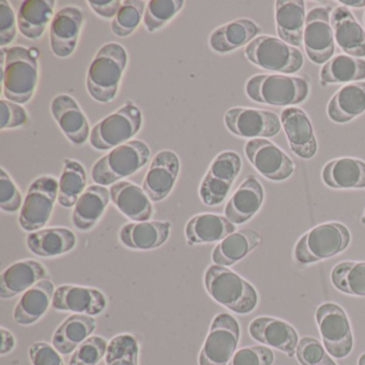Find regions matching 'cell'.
<instances>
[{
  "mask_svg": "<svg viewBox=\"0 0 365 365\" xmlns=\"http://www.w3.org/2000/svg\"><path fill=\"white\" fill-rule=\"evenodd\" d=\"M179 170L180 161L174 151L162 150L155 155L143 182V190L151 202H161L170 195Z\"/></svg>",
  "mask_w": 365,
  "mask_h": 365,
  "instance_id": "16",
  "label": "cell"
},
{
  "mask_svg": "<svg viewBox=\"0 0 365 365\" xmlns=\"http://www.w3.org/2000/svg\"><path fill=\"white\" fill-rule=\"evenodd\" d=\"M61 352L46 341H37L29 347V358L33 365H65Z\"/></svg>",
  "mask_w": 365,
  "mask_h": 365,
  "instance_id": "49",
  "label": "cell"
},
{
  "mask_svg": "<svg viewBox=\"0 0 365 365\" xmlns=\"http://www.w3.org/2000/svg\"><path fill=\"white\" fill-rule=\"evenodd\" d=\"M249 332L258 343L275 348L290 358L296 356L298 333L287 322L273 317H257L250 324Z\"/></svg>",
  "mask_w": 365,
  "mask_h": 365,
  "instance_id": "19",
  "label": "cell"
},
{
  "mask_svg": "<svg viewBox=\"0 0 365 365\" xmlns=\"http://www.w3.org/2000/svg\"><path fill=\"white\" fill-rule=\"evenodd\" d=\"M339 3L343 4V5L347 6V7H365V0H339Z\"/></svg>",
  "mask_w": 365,
  "mask_h": 365,
  "instance_id": "53",
  "label": "cell"
},
{
  "mask_svg": "<svg viewBox=\"0 0 365 365\" xmlns=\"http://www.w3.org/2000/svg\"><path fill=\"white\" fill-rule=\"evenodd\" d=\"M204 282L209 296L234 313L245 315L257 307L258 294L253 285L226 267H208Z\"/></svg>",
  "mask_w": 365,
  "mask_h": 365,
  "instance_id": "2",
  "label": "cell"
},
{
  "mask_svg": "<svg viewBox=\"0 0 365 365\" xmlns=\"http://www.w3.org/2000/svg\"><path fill=\"white\" fill-rule=\"evenodd\" d=\"M127 63V51L123 46L112 42L102 46L87 74V89L91 98L100 103L113 101Z\"/></svg>",
  "mask_w": 365,
  "mask_h": 365,
  "instance_id": "3",
  "label": "cell"
},
{
  "mask_svg": "<svg viewBox=\"0 0 365 365\" xmlns=\"http://www.w3.org/2000/svg\"><path fill=\"white\" fill-rule=\"evenodd\" d=\"M247 61L257 67L283 74L300 71L304 59L302 53L279 38L260 36L247 44L245 50Z\"/></svg>",
  "mask_w": 365,
  "mask_h": 365,
  "instance_id": "7",
  "label": "cell"
},
{
  "mask_svg": "<svg viewBox=\"0 0 365 365\" xmlns=\"http://www.w3.org/2000/svg\"><path fill=\"white\" fill-rule=\"evenodd\" d=\"M0 129H14L22 127L29 120L26 110L20 106L9 100L0 101Z\"/></svg>",
  "mask_w": 365,
  "mask_h": 365,
  "instance_id": "48",
  "label": "cell"
},
{
  "mask_svg": "<svg viewBox=\"0 0 365 365\" xmlns=\"http://www.w3.org/2000/svg\"><path fill=\"white\" fill-rule=\"evenodd\" d=\"M320 365H337L336 363L334 362V361L332 360V359H329V360H327L326 362L322 363V364Z\"/></svg>",
  "mask_w": 365,
  "mask_h": 365,
  "instance_id": "55",
  "label": "cell"
},
{
  "mask_svg": "<svg viewBox=\"0 0 365 365\" xmlns=\"http://www.w3.org/2000/svg\"><path fill=\"white\" fill-rule=\"evenodd\" d=\"M330 7H316L307 14L303 44L312 63L324 65L333 57L334 34L331 25Z\"/></svg>",
  "mask_w": 365,
  "mask_h": 365,
  "instance_id": "13",
  "label": "cell"
},
{
  "mask_svg": "<svg viewBox=\"0 0 365 365\" xmlns=\"http://www.w3.org/2000/svg\"><path fill=\"white\" fill-rule=\"evenodd\" d=\"M20 190L5 168L0 170V208L5 212L14 213L22 206Z\"/></svg>",
  "mask_w": 365,
  "mask_h": 365,
  "instance_id": "47",
  "label": "cell"
},
{
  "mask_svg": "<svg viewBox=\"0 0 365 365\" xmlns=\"http://www.w3.org/2000/svg\"><path fill=\"white\" fill-rule=\"evenodd\" d=\"M296 356L301 365H320L331 358L324 346L318 339L309 336L299 341Z\"/></svg>",
  "mask_w": 365,
  "mask_h": 365,
  "instance_id": "45",
  "label": "cell"
},
{
  "mask_svg": "<svg viewBox=\"0 0 365 365\" xmlns=\"http://www.w3.org/2000/svg\"><path fill=\"white\" fill-rule=\"evenodd\" d=\"M358 365H365V352L361 354L358 360Z\"/></svg>",
  "mask_w": 365,
  "mask_h": 365,
  "instance_id": "54",
  "label": "cell"
},
{
  "mask_svg": "<svg viewBox=\"0 0 365 365\" xmlns=\"http://www.w3.org/2000/svg\"><path fill=\"white\" fill-rule=\"evenodd\" d=\"M315 319L328 354L335 359L349 356L354 348V336L343 307L332 302L322 303L316 309Z\"/></svg>",
  "mask_w": 365,
  "mask_h": 365,
  "instance_id": "9",
  "label": "cell"
},
{
  "mask_svg": "<svg viewBox=\"0 0 365 365\" xmlns=\"http://www.w3.org/2000/svg\"><path fill=\"white\" fill-rule=\"evenodd\" d=\"M305 20V3L302 0L275 1V24L282 41L294 48L302 46Z\"/></svg>",
  "mask_w": 365,
  "mask_h": 365,
  "instance_id": "26",
  "label": "cell"
},
{
  "mask_svg": "<svg viewBox=\"0 0 365 365\" xmlns=\"http://www.w3.org/2000/svg\"><path fill=\"white\" fill-rule=\"evenodd\" d=\"M274 352L267 346H250L237 350L228 365H272Z\"/></svg>",
  "mask_w": 365,
  "mask_h": 365,
  "instance_id": "46",
  "label": "cell"
},
{
  "mask_svg": "<svg viewBox=\"0 0 365 365\" xmlns=\"http://www.w3.org/2000/svg\"><path fill=\"white\" fill-rule=\"evenodd\" d=\"M245 93L257 103L292 108L309 98V85L298 76L257 74L247 81Z\"/></svg>",
  "mask_w": 365,
  "mask_h": 365,
  "instance_id": "4",
  "label": "cell"
},
{
  "mask_svg": "<svg viewBox=\"0 0 365 365\" xmlns=\"http://www.w3.org/2000/svg\"><path fill=\"white\" fill-rule=\"evenodd\" d=\"M1 69L5 97L14 103H27L37 87V57L24 46L1 48Z\"/></svg>",
  "mask_w": 365,
  "mask_h": 365,
  "instance_id": "1",
  "label": "cell"
},
{
  "mask_svg": "<svg viewBox=\"0 0 365 365\" xmlns=\"http://www.w3.org/2000/svg\"><path fill=\"white\" fill-rule=\"evenodd\" d=\"M224 123L235 135L243 138H273L281 131L279 115L271 110L232 108L225 113Z\"/></svg>",
  "mask_w": 365,
  "mask_h": 365,
  "instance_id": "14",
  "label": "cell"
},
{
  "mask_svg": "<svg viewBox=\"0 0 365 365\" xmlns=\"http://www.w3.org/2000/svg\"><path fill=\"white\" fill-rule=\"evenodd\" d=\"M363 222L365 223V211H364V215H363Z\"/></svg>",
  "mask_w": 365,
  "mask_h": 365,
  "instance_id": "56",
  "label": "cell"
},
{
  "mask_svg": "<svg viewBox=\"0 0 365 365\" xmlns=\"http://www.w3.org/2000/svg\"><path fill=\"white\" fill-rule=\"evenodd\" d=\"M146 7V3L143 0L123 1L110 24L113 34L119 38L129 37L132 35L144 18Z\"/></svg>",
  "mask_w": 365,
  "mask_h": 365,
  "instance_id": "41",
  "label": "cell"
},
{
  "mask_svg": "<svg viewBox=\"0 0 365 365\" xmlns=\"http://www.w3.org/2000/svg\"><path fill=\"white\" fill-rule=\"evenodd\" d=\"M84 14L78 7L63 8L54 14L51 23L50 39L52 52L66 58L73 54L78 46Z\"/></svg>",
  "mask_w": 365,
  "mask_h": 365,
  "instance_id": "18",
  "label": "cell"
},
{
  "mask_svg": "<svg viewBox=\"0 0 365 365\" xmlns=\"http://www.w3.org/2000/svg\"><path fill=\"white\" fill-rule=\"evenodd\" d=\"M16 36V16L8 1H0V46H6L14 41Z\"/></svg>",
  "mask_w": 365,
  "mask_h": 365,
  "instance_id": "50",
  "label": "cell"
},
{
  "mask_svg": "<svg viewBox=\"0 0 365 365\" xmlns=\"http://www.w3.org/2000/svg\"><path fill=\"white\" fill-rule=\"evenodd\" d=\"M170 222L146 221L125 224L119 232V240L125 247L133 250L158 249L168 241L170 234Z\"/></svg>",
  "mask_w": 365,
  "mask_h": 365,
  "instance_id": "25",
  "label": "cell"
},
{
  "mask_svg": "<svg viewBox=\"0 0 365 365\" xmlns=\"http://www.w3.org/2000/svg\"><path fill=\"white\" fill-rule=\"evenodd\" d=\"M55 286L50 279H42L23 294L14 312V320L21 326L37 322L52 305Z\"/></svg>",
  "mask_w": 365,
  "mask_h": 365,
  "instance_id": "28",
  "label": "cell"
},
{
  "mask_svg": "<svg viewBox=\"0 0 365 365\" xmlns=\"http://www.w3.org/2000/svg\"><path fill=\"white\" fill-rule=\"evenodd\" d=\"M320 84H344L365 80V59L349 55H336L320 70Z\"/></svg>",
  "mask_w": 365,
  "mask_h": 365,
  "instance_id": "38",
  "label": "cell"
},
{
  "mask_svg": "<svg viewBox=\"0 0 365 365\" xmlns=\"http://www.w3.org/2000/svg\"><path fill=\"white\" fill-rule=\"evenodd\" d=\"M140 346L131 334L116 335L108 343L106 365H140Z\"/></svg>",
  "mask_w": 365,
  "mask_h": 365,
  "instance_id": "42",
  "label": "cell"
},
{
  "mask_svg": "<svg viewBox=\"0 0 365 365\" xmlns=\"http://www.w3.org/2000/svg\"><path fill=\"white\" fill-rule=\"evenodd\" d=\"M260 33L259 27L249 19H238L219 27L211 34L209 44L215 52L227 54L250 44Z\"/></svg>",
  "mask_w": 365,
  "mask_h": 365,
  "instance_id": "32",
  "label": "cell"
},
{
  "mask_svg": "<svg viewBox=\"0 0 365 365\" xmlns=\"http://www.w3.org/2000/svg\"><path fill=\"white\" fill-rule=\"evenodd\" d=\"M26 243L31 253L35 255L40 257H56L76 247V237L69 228H46L29 234Z\"/></svg>",
  "mask_w": 365,
  "mask_h": 365,
  "instance_id": "35",
  "label": "cell"
},
{
  "mask_svg": "<svg viewBox=\"0 0 365 365\" xmlns=\"http://www.w3.org/2000/svg\"><path fill=\"white\" fill-rule=\"evenodd\" d=\"M121 3L119 0H89L88 5L101 18L114 19Z\"/></svg>",
  "mask_w": 365,
  "mask_h": 365,
  "instance_id": "51",
  "label": "cell"
},
{
  "mask_svg": "<svg viewBox=\"0 0 365 365\" xmlns=\"http://www.w3.org/2000/svg\"><path fill=\"white\" fill-rule=\"evenodd\" d=\"M241 166L240 155L235 151H224L215 158L200 187V197L206 206H217L225 200Z\"/></svg>",
  "mask_w": 365,
  "mask_h": 365,
  "instance_id": "12",
  "label": "cell"
},
{
  "mask_svg": "<svg viewBox=\"0 0 365 365\" xmlns=\"http://www.w3.org/2000/svg\"><path fill=\"white\" fill-rule=\"evenodd\" d=\"M55 0H27L21 6L18 25L21 34L31 40L40 39L53 20Z\"/></svg>",
  "mask_w": 365,
  "mask_h": 365,
  "instance_id": "37",
  "label": "cell"
},
{
  "mask_svg": "<svg viewBox=\"0 0 365 365\" xmlns=\"http://www.w3.org/2000/svg\"><path fill=\"white\" fill-rule=\"evenodd\" d=\"M108 341L102 336H91L71 356L69 365H97L106 356Z\"/></svg>",
  "mask_w": 365,
  "mask_h": 365,
  "instance_id": "44",
  "label": "cell"
},
{
  "mask_svg": "<svg viewBox=\"0 0 365 365\" xmlns=\"http://www.w3.org/2000/svg\"><path fill=\"white\" fill-rule=\"evenodd\" d=\"M142 112L128 103L93 127L91 144L97 150L106 151L130 142L142 127Z\"/></svg>",
  "mask_w": 365,
  "mask_h": 365,
  "instance_id": "8",
  "label": "cell"
},
{
  "mask_svg": "<svg viewBox=\"0 0 365 365\" xmlns=\"http://www.w3.org/2000/svg\"><path fill=\"white\" fill-rule=\"evenodd\" d=\"M245 151L250 163L269 180H287L296 170L294 161L277 145L264 138L249 140Z\"/></svg>",
  "mask_w": 365,
  "mask_h": 365,
  "instance_id": "15",
  "label": "cell"
},
{
  "mask_svg": "<svg viewBox=\"0 0 365 365\" xmlns=\"http://www.w3.org/2000/svg\"><path fill=\"white\" fill-rule=\"evenodd\" d=\"M110 200L123 215L132 221L146 222L153 215L150 198L134 183L119 181L110 187Z\"/></svg>",
  "mask_w": 365,
  "mask_h": 365,
  "instance_id": "27",
  "label": "cell"
},
{
  "mask_svg": "<svg viewBox=\"0 0 365 365\" xmlns=\"http://www.w3.org/2000/svg\"><path fill=\"white\" fill-rule=\"evenodd\" d=\"M97 328V322L93 316L74 314L66 318L53 335L52 345L61 354H69L87 339Z\"/></svg>",
  "mask_w": 365,
  "mask_h": 365,
  "instance_id": "36",
  "label": "cell"
},
{
  "mask_svg": "<svg viewBox=\"0 0 365 365\" xmlns=\"http://www.w3.org/2000/svg\"><path fill=\"white\" fill-rule=\"evenodd\" d=\"M87 176L82 164L66 159L58 185V202L63 208L76 206L78 198L86 191Z\"/></svg>",
  "mask_w": 365,
  "mask_h": 365,
  "instance_id": "39",
  "label": "cell"
},
{
  "mask_svg": "<svg viewBox=\"0 0 365 365\" xmlns=\"http://www.w3.org/2000/svg\"><path fill=\"white\" fill-rule=\"evenodd\" d=\"M351 236L344 224L337 222L322 224L303 235L294 247V259L302 264L328 259L345 251Z\"/></svg>",
  "mask_w": 365,
  "mask_h": 365,
  "instance_id": "6",
  "label": "cell"
},
{
  "mask_svg": "<svg viewBox=\"0 0 365 365\" xmlns=\"http://www.w3.org/2000/svg\"><path fill=\"white\" fill-rule=\"evenodd\" d=\"M53 116L65 135L74 145H83L91 134L88 120L78 102L68 95H59L51 106Z\"/></svg>",
  "mask_w": 365,
  "mask_h": 365,
  "instance_id": "23",
  "label": "cell"
},
{
  "mask_svg": "<svg viewBox=\"0 0 365 365\" xmlns=\"http://www.w3.org/2000/svg\"><path fill=\"white\" fill-rule=\"evenodd\" d=\"M0 333H1V348H0V354L5 356V354H10L12 350L16 347V337L10 332L7 329L1 327L0 329Z\"/></svg>",
  "mask_w": 365,
  "mask_h": 365,
  "instance_id": "52",
  "label": "cell"
},
{
  "mask_svg": "<svg viewBox=\"0 0 365 365\" xmlns=\"http://www.w3.org/2000/svg\"><path fill=\"white\" fill-rule=\"evenodd\" d=\"M334 40L349 56L365 57V31L347 7H337L331 14Z\"/></svg>",
  "mask_w": 365,
  "mask_h": 365,
  "instance_id": "24",
  "label": "cell"
},
{
  "mask_svg": "<svg viewBox=\"0 0 365 365\" xmlns=\"http://www.w3.org/2000/svg\"><path fill=\"white\" fill-rule=\"evenodd\" d=\"M279 118L292 153L303 160L315 157L317 140L307 113L301 108H288L282 112Z\"/></svg>",
  "mask_w": 365,
  "mask_h": 365,
  "instance_id": "20",
  "label": "cell"
},
{
  "mask_svg": "<svg viewBox=\"0 0 365 365\" xmlns=\"http://www.w3.org/2000/svg\"><path fill=\"white\" fill-rule=\"evenodd\" d=\"M150 148L143 140H130L98 160L91 170L97 185H113L144 168L150 159Z\"/></svg>",
  "mask_w": 365,
  "mask_h": 365,
  "instance_id": "5",
  "label": "cell"
},
{
  "mask_svg": "<svg viewBox=\"0 0 365 365\" xmlns=\"http://www.w3.org/2000/svg\"><path fill=\"white\" fill-rule=\"evenodd\" d=\"M236 225L223 215L202 213L195 215L185 226V238L191 245L219 242L232 232Z\"/></svg>",
  "mask_w": 365,
  "mask_h": 365,
  "instance_id": "30",
  "label": "cell"
},
{
  "mask_svg": "<svg viewBox=\"0 0 365 365\" xmlns=\"http://www.w3.org/2000/svg\"><path fill=\"white\" fill-rule=\"evenodd\" d=\"M264 192L262 183L254 176H249L232 194L226 205L225 217L235 225L247 223L262 208Z\"/></svg>",
  "mask_w": 365,
  "mask_h": 365,
  "instance_id": "22",
  "label": "cell"
},
{
  "mask_svg": "<svg viewBox=\"0 0 365 365\" xmlns=\"http://www.w3.org/2000/svg\"><path fill=\"white\" fill-rule=\"evenodd\" d=\"M239 339L240 326L236 318L227 313L215 316L198 356V364L228 365L236 354Z\"/></svg>",
  "mask_w": 365,
  "mask_h": 365,
  "instance_id": "10",
  "label": "cell"
},
{
  "mask_svg": "<svg viewBox=\"0 0 365 365\" xmlns=\"http://www.w3.org/2000/svg\"><path fill=\"white\" fill-rule=\"evenodd\" d=\"M365 112V82L350 83L331 98L327 108L329 118L336 123H347Z\"/></svg>",
  "mask_w": 365,
  "mask_h": 365,
  "instance_id": "33",
  "label": "cell"
},
{
  "mask_svg": "<svg viewBox=\"0 0 365 365\" xmlns=\"http://www.w3.org/2000/svg\"><path fill=\"white\" fill-rule=\"evenodd\" d=\"M262 242L256 230L245 228L232 232L213 250L211 259L217 266L230 267L249 255Z\"/></svg>",
  "mask_w": 365,
  "mask_h": 365,
  "instance_id": "34",
  "label": "cell"
},
{
  "mask_svg": "<svg viewBox=\"0 0 365 365\" xmlns=\"http://www.w3.org/2000/svg\"><path fill=\"white\" fill-rule=\"evenodd\" d=\"M58 181L52 176L39 177L31 183L19 220L23 230L37 232L46 225L58 200Z\"/></svg>",
  "mask_w": 365,
  "mask_h": 365,
  "instance_id": "11",
  "label": "cell"
},
{
  "mask_svg": "<svg viewBox=\"0 0 365 365\" xmlns=\"http://www.w3.org/2000/svg\"><path fill=\"white\" fill-rule=\"evenodd\" d=\"M108 307V299L101 290L76 285H63L55 290L52 307L55 311L72 312L97 316Z\"/></svg>",
  "mask_w": 365,
  "mask_h": 365,
  "instance_id": "17",
  "label": "cell"
},
{
  "mask_svg": "<svg viewBox=\"0 0 365 365\" xmlns=\"http://www.w3.org/2000/svg\"><path fill=\"white\" fill-rule=\"evenodd\" d=\"M322 178L331 189L365 190V162L354 158L332 160L324 166Z\"/></svg>",
  "mask_w": 365,
  "mask_h": 365,
  "instance_id": "29",
  "label": "cell"
},
{
  "mask_svg": "<svg viewBox=\"0 0 365 365\" xmlns=\"http://www.w3.org/2000/svg\"><path fill=\"white\" fill-rule=\"evenodd\" d=\"M185 5L183 0H151L147 3L144 26L149 33H155L168 24Z\"/></svg>",
  "mask_w": 365,
  "mask_h": 365,
  "instance_id": "43",
  "label": "cell"
},
{
  "mask_svg": "<svg viewBox=\"0 0 365 365\" xmlns=\"http://www.w3.org/2000/svg\"><path fill=\"white\" fill-rule=\"evenodd\" d=\"M48 277L46 267L38 260L25 259L14 262L0 277V298L12 299Z\"/></svg>",
  "mask_w": 365,
  "mask_h": 365,
  "instance_id": "21",
  "label": "cell"
},
{
  "mask_svg": "<svg viewBox=\"0 0 365 365\" xmlns=\"http://www.w3.org/2000/svg\"><path fill=\"white\" fill-rule=\"evenodd\" d=\"M110 200V190L103 185H93L78 198L72 213L73 225L82 232L95 227L96 224L106 212Z\"/></svg>",
  "mask_w": 365,
  "mask_h": 365,
  "instance_id": "31",
  "label": "cell"
},
{
  "mask_svg": "<svg viewBox=\"0 0 365 365\" xmlns=\"http://www.w3.org/2000/svg\"><path fill=\"white\" fill-rule=\"evenodd\" d=\"M331 282L344 294L365 297V262H339L331 271Z\"/></svg>",
  "mask_w": 365,
  "mask_h": 365,
  "instance_id": "40",
  "label": "cell"
},
{
  "mask_svg": "<svg viewBox=\"0 0 365 365\" xmlns=\"http://www.w3.org/2000/svg\"><path fill=\"white\" fill-rule=\"evenodd\" d=\"M364 24H365V14H364Z\"/></svg>",
  "mask_w": 365,
  "mask_h": 365,
  "instance_id": "57",
  "label": "cell"
}]
</instances>
